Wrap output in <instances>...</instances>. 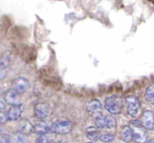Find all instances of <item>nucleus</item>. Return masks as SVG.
<instances>
[{"label":"nucleus","mask_w":154,"mask_h":143,"mask_svg":"<svg viewBox=\"0 0 154 143\" xmlns=\"http://www.w3.org/2000/svg\"><path fill=\"white\" fill-rule=\"evenodd\" d=\"M104 108L112 115L120 114L122 110V98L116 95L107 97L104 101Z\"/></svg>","instance_id":"obj_1"},{"label":"nucleus","mask_w":154,"mask_h":143,"mask_svg":"<svg viewBox=\"0 0 154 143\" xmlns=\"http://www.w3.org/2000/svg\"><path fill=\"white\" fill-rule=\"evenodd\" d=\"M72 126V121L69 120H56L51 124V132L58 135H66L71 132Z\"/></svg>","instance_id":"obj_2"},{"label":"nucleus","mask_w":154,"mask_h":143,"mask_svg":"<svg viewBox=\"0 0 154 143\" xmlns=\"http://www.w3.org/2000/svg\"><path fill=\"white\" fill-rule=\"evenodd\" d=\"M126 111L129 117L136 118L140 111V102L135 96H128L125 98Z\"/></svg>","instance_id":"obj_3"},{"label":"nucleus","mask_w":154,"mask_h":143,"mask_svg":"<svg viewBox=\"0 0 154 143\" xmlns=\"http://www.w3.org/2000/svg\"><path fill=\"white\" fill-rule=\"evenodd\" d=\"M131 129L132 131V139L135 140V142L144 143L147 140V134L142 126H139L134 122H131Z\"/></svg>","instance_id":"obj_4"},{"label":"nucleus","mask_w":154,"mask_h":143,"mask_svg":"<svg viewBox=\"0 0 154 143\" xmlns=\"http://www.w3.org/2000/svg\"><path fill=\"white\" fill-rule=\"evenodd\" d=\"M29 87H30V83L24 76L17 77L12 82V88L16 90L19 94H24L29 89Z\"/></svg>","instance_id":"obj_5"},{"label":"nucleus","mask_w":154,"mask_h":143,"mask_svg":"<svg viewBox=\"0 0 154 143\" xmlns=\"http://www.w3.org/2000/svg\"><path fill=\"white\" fill-rule=\"evenodd\" d=\"M51 110L48 104L44 103V102H39L35 105L34 108V113L36 119L40 120H44L50 115Z\"/></svg>","instance_id":"obj_6"},{"label":"nucleus","mask_w":154,"mask_h":143,"mask_svg":"<svg viewBox=\"0 0 154 143\" xmlns=\"http://www.w3.org/2000/svg\"><path fill=\"white\" fill-rule=\"evenodd\" d=\"M140 125L147 130H151L154 128V113L151 111H145L140 119Z\"/></svg>","instance_id":"obj_7"},{"label":"nucleus","mask_w":154,"mask_h":143,"mask_svg":"<svg viewBox=\"0 0 154 143\" xmlns=\"http://www.w3.org/2000/svg\"><path fill=\"white\" fill-rule=\"evenodd\" d=\"M20 95L16 90H14L13 88L7 91L4 94V101L7 102V104L11 105H17V104H21V98Z\"/></svg>","instance_id":"obj_8"},{"label":"nucleus","mask_w":154,"mask_h":143,"mask_svg":"<svg viewBox=\"0 0 154 143\" xmlns=\"http://www.w3.org/2000/svg\"><path fill=\"white\" fill-rule=\"evenodd\" d=\"M23 110L24 106L22 105V103L17 105H11L10 108L6 111L8 120H17L21 117Z\"/></svg>","instance_id":"obj_9"},{"label":"nucleus","mask_w":154,"mask_h":143,"mask_svg":"<svg viewBox=\"0 0 154 143\" xmlns=\"http://www.w3.org/2000/svg\"><path fill=\"white\" fill-rule=\"evenodd\" d=\"M17 130L26 135L30 134L34 131V125L30 122V120L26 119H22L17 124Z\"/></svg>","instance_id":"obj_10"},{"label":"nucleus","mask_w":154,"mask_h":143,"mask_svg":"<svg viewBox=\"0 0 154 143\" xmlns=\"http://www.w3.org/2000/svg\"><path fill=\"white\" fill-rule=\"evenodd\" d=\"M51 124L45 120H40L34 126V131L38 135H43L51 132Z\"/></svg>","instance_id":"obj_11"},{"label":"nucleus","mask_w":154,"mask_h":143,"mask_svg":"<svg viewBox=\"0 0 154 143\" xmlns=\"http://www.w3.org/2000/svg\"><path fill=\"white\" fill-rule=\"evenodd\" d=\"M102 110H103V105H102L101 102L98 100H92L87 104V111L90 114L97 116L99 114H102L101 113Z\"/></svg>","instance_id":"obj_12"},{"label":"nucleus","mask_w":154,"mask_h":143,"mask_svg":"<svg viewBox=\"0 0 154 143\" xmlns=\"http://www.w3.org/2000/svg\"><path fill=\"white\" fill-rule=\"evenodd\" d=\"M120 138L124 142H131L132 140V131L130 126H125L122 128L120 133Z\"/></svg>","instance_id":"obj_13"},{"label":"nucleus","mask_w":154,"mask_h":143,"mask_svg":"<svg viewBox=\"0 0 154 143\" xmlns=\"http://www.w3.org/2000/svg\"><path fill=\"white\" fill-rule=\"evenodd\" d=\"M10 140H11V143H29V140L26 135L19 131L10 136Z\"/></svg>","instance_id":"obj_14"},{"label":"nucleus","mask_w":154,"mask_h":143,"mask_svg":"<svg viewBox=\"0 0 154 143\" xmlns=\"http://www.w3.org/2000/svg\"><path fill=\"white\" fill-rule=\"evenodd\" d=\"M85 133H86V136L88 138H90L91 140H98L100 139V132L98 130V128L95 126V127H89L86 129L85 130Z\"/></svg>","instance_id":"obj_15"},{"label":"nucleus","mask_w":154,"mask_h":143,"mask_svg":"<svg viewBox=\"0 0 154 143\" xmlns=\"http://www.w3.org/2000/svg\"><path fill=\"white\" fill-rule=\"evenodd\" d=\"M144 97L148 102H151V103L154 102V84L149 86L146 89L145 93H144Z\"/></svg>","instance_id":"obj_16"},{"label":"nucleus","mask_w":154,"mask_h":143,"mask_svg":"<svg viewBox=\"0 0 154 143\" xmlns=\"http://www.w3.org/2000/svg\"><path fill=\"white\" fill-rule=\"evenodd\" d=\"M95 126L98 129H104L106 128V121H105V116L103 114H99L94 119Z\"/></svg>","instance_id":"obj_17"},{"label":"nucleus","mask_w":154,"mask_h":143,"mask_svg":"<svg viewBox=\"0 0 154 143\" xmlns=\"http://www.w3.org/2000/svg\"><path fill=\"white\" fill-rule=\"evenodd\" d=\"M11 63V58L8 54L0 55V68L7 69Z\"/></svg>","instance_id":"obj_18"},{"label":"nucleus","mask_w":154,"mask_h":143,"mask_svg":"<svg viewBox=\"0 0 154 143\" xmlns=\"http://www.w3.org/2000/svg\"><path fill=\"white\" fill-rule=\"evenodd\" d=\"M49 133L43 134V135H39V138L36 139V143H51L53 141L52 140L53 138H52V136Z\"/></svg>","instance_id":"obj_19"},{"label":"nucleus","mask_w":154,"mask_h":143,"mask_svg":"<svg viewBox=\"0 0 154 143\" xmlns=\"http://www.w3.org/2000/svg\"><path fill=\"white\" fill-rule=\"evenodd\" d=\"M105 121H106V128H108V129H113L117 125L115 119L111 115L105 116Z\"/></svg>","instance_id":"obj_20"},{"label":"nucleus","mask_w":154,"mask_h":143,"mask_svg":"<svg viewBox=\"0 0 154 143\" xmlns=\"http://www.w3.org/2000/svg\"><path fill=\"white\" fill-rule=\"evenodd\" d=\"M113 139H114V135H112L111 133H105V134L101 135V137H100V140L104 143H110Z\"/></svg>","instance_id":"obj_21"},{"label":"nucleus","mask_w":154,"mask_h":143,"mask_svg":"<svg viewBox=\"0 0 154 143\" xmlns=\"http://www.w3.org/2000/svg\"><path fill=\"white\" fill-rule=\"evenodd\" d=\"M8 120V115H7V112L6 111H0V125L2 124H5L7 123Z\"/></svg>","instance_id":"obj_22"},{"label":"nucleus","mask_w":154,"mask_h":143,"mask_svg":"<svg viewBox=\"0 0 154 143\" xmlns=\"http://www.w3.org/2000/svg\"><path fill=\"white\" fill-rule=\"evenodd\" d=\"M0 143H11L10 136L7 134L0 133Z\"/></svg>","instance_id":"obj_23"},{"label":"nucleus","mask_w":154,"mask_h":143,"mask_svg":"<svg viewBox=\"0 0 154 143\" xmlns=\"http://www.w3.org/2000/svg\"><path fill=\"white\" fill-rule=\"evenodd\" d=\"M7 69H4V68H0V81L3 80L6 76H7Z\"/></svg>","instance_id":"obj_24"},{"label":"nucleus","mask_w":154,"mask_h":143,"mask_svg":"<svg viewBox=\"0 0 154 143\" xmlns=\"http://www.w3.org/2000/svg\"><path fill=\"white\" fill-rule=\"evenodd\" d=\"M7 108V102L5 101L0 100V111H4Z\"/></svg>","instance_id":"obj_25"},{"label":"nucleus","mask_w":154,"mask_h":143,"mask_svg":"<svg viewBox=\"0 0 154 143\" xmlns=\"http://www.w3.org/2000/svg\"><path fill=\"white\" fill-rule=\"evenodd\" d=\"M51 143H65L63 139L62 140H56V141H52Z\"/></svg>","instance_id":"obj_26"},{"label":"nucleus","mask_w":154,"mask_h":143,"mask_svg":"<svg viewBox=\"0 0 154 143\" xmlns=\"http://www.w3.org/2000/svg\"><path fill=\"white\" fill-rule=\"evenodd\" d=\"M145 143H154V139H149V140H146Z\"/></svg>","instance_id":"obj_27"},{"label":"nucleus","mask_w":154,"mask_h":143,"mask_svg":"<svg viewBox=\"0 0 154 143\" xmlns=\"http://www.w3.org/2000/svg\"><path fill=\"white\" fill-rule=\"evenodd\" d=\"M2 93H2V89H1V88H0V97H1Z\"/></svg>","instance_id":"obj_28"},{"label":"nucleus","mask_w":154,"mask_h":143,"mask_svg":"<svg viewBox=\"0 0 154 143\" xmlns=\"http://www.w3.org/2000/svg\"><path fill=\"white\" fill-rule=\"evenodd\" d=\"M88 143H94V142H88Z\"/></svg>","instance_id":"obj_29"},{"label":"nucleus","mask_w":154,"mask_h":143,"mask_svg":"<svg viewBox=\"0 0 154 143\" xmlns=\"http://www.w3.org/2000/svg\"><path fill=\"white\" fill-rule=\"evenodd\" d=\"M136 143H137V142H136Z\"/></svg>","instance_id":"obj_30"}]
</instances>
